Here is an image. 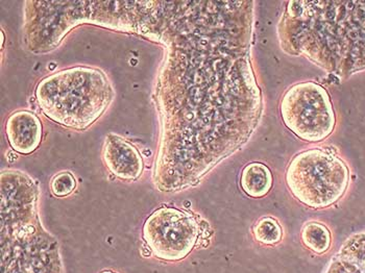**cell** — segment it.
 I'll return each instance as SVG.
<instances>
[{"mask_svg":"<svg viewBox=\"0 0 365 273\" xmlns=\"http://www.w3.org/2000/svg\"><path fill=\"white\" fill-rule=\"evenodd\" d=\"M38 186L19 170L1 175V273H64L58 240L38 215Z\"/></svg>","mask_w":365,"mask_h":273,"instance_id":"obj_1","label":"cell"},{"mask_svg":"<svg viewBox=\"0 0 365 273\" xmlns=\"http://www.w3.org/2000/svg\"><path fill=\"white\" fill-rule=\"evenodd\" d=\"M36 97L51 120L85 130L108 109L114 92L101 70L74 67L45 78L38 85Z\"/></svg>","mask_w":365,"mask_h":273,"instance_id":"obj_2","label":"cell"},{"mask_svg":"<svg viewBox=\"0 0 365 273\" xmlns=\"http://www.w3.org/2000/svg\"><path fill=\"white\" fill-rule=\"evenodd\" d=\"M350 182L348 166L324 148L295 155L286 170V184L297 202L310 209H326L344 196Z\"/></svg>","mask_w":365,"mask_h":273,"instance_id":"obj_3","label":"cell"},{"mask_svg":"<svg viewBox=\"0 0 365 273\" xmlns=\"http://www.w3.org/2000/svg\"><path fill=\"white\" fill-rule=\"evenodd\" d=\"M280 112L286 128L310 143L327 139L336 123L328 92L314 82L299 83L290 87L282 97Z\"/></svg>","mask_w":365,"mask_h":273,"instance_id":"obj_4","label":"cell"},{"mask_svg":"<svg viewBox=\"0 0 365 273\" xmlns=\"http://www.w3.org/2000/svg\"><path fill=\"white\" fill-rule=\"evenodd\" d=\"M142 237L155 258L178 262L187 258L197 247L202 238V227L189 212L162 207L146 219Z\"/></svg>","mask_w":365,"mask_h":273,"instance_id":"obj_5","label":"cell"},{"mask_svg":"<svg viewBox=\"0 0 365 273\" xmlns=\"http://www.w3.org/2000/svg\"><path fill=\"white\" fill-rule=\"evenodd\" d=\"M103 160L110 172L120 180H138L143 172L141 153L123 138L110 134L106 138L103 148Z\"/></svg>","mask_w":365,"mask_h":273,"instance_id":"obj_6","label":"cell"},{"mask_svg":"<svg viewBox=\"0 0 365 273\" xmlns=\"http://www.w3.org/2000/svg\"><path fill=\"white\" fill-rule=\"evenodd\" d=\"M42 123L39 117L29 110L13 113L6 123V134L16 153L29 155L40 146Z\"/></svg>","mask_w":365,"mask_h":273,"instance_id":"obj_7","label":"cell"},{"mask_svg":"<svg viewBox=\"0 0 365 273\" xmlns=\"http://www.w3.org/2000/svg\"><path fill=\"white\" fill-rule=\"evenodd\" d=\"M272 171L265 164L258 162L247 164L241 172V189L250 197H264L272 190Z\"/></svg>","mask_w":365,"mask_h":273,"instance_id":"obj_8","label":"cell"},{"mask_svg":"<svg viewBox=\"0 0 365 273\" xmlns=\"http://www.w3.org/2000/svg\"><path fill=\"white\" fill-rule=\"evenodd\" d=\"M301 239L304 246L317 254H326L332 244L330 230L319 221L306 222L302 229Z\"/></svg>","mask_w":365,"mask_h":273,"instance_id":"obj_9","label":"cell"},{"mask_svg":"<svg viewBox=\"0 0 365 273\" xmlns=\"http://www.w3.org/2000/svg\"><path fill=\"white\" fill-rule=\"evenodd\" d=\"M283 234L279 221L269 216L259 219L253 227L255 240L263 245H278L283 239Z\"/></svg>","mask_w":365,"mask_h":273,"instance_id":"obj_10","label":"cell"},{"mask_svg":"<svg viewBox=\"0 0 365 273\" xmlns=\"http://www.w3.org/2000/svg\"><path fill=\"white\" fill-rule=\"evenodd\" d=\"M76 187V180L71 172L58 173L51 180V189L56 197H66L71 195Z\"/></svg>","mask_w":365,"mask_h":273,"instance_id":"obj_11","label":"cell"},{"mask_svg":"<svg viewBox=\"0 0 365 273\" xmlns=\"http://www.w3.org/2000/svg\"><path fill=\"white\" fill-rule=\"evenodd\" d=\"M101 273H116L114 272H111V270H105V272H101Z\"/></svg>","mask_w":365,"mask_h":273,"instance_id":"obj_12","label":"cell"}]
</instances>
